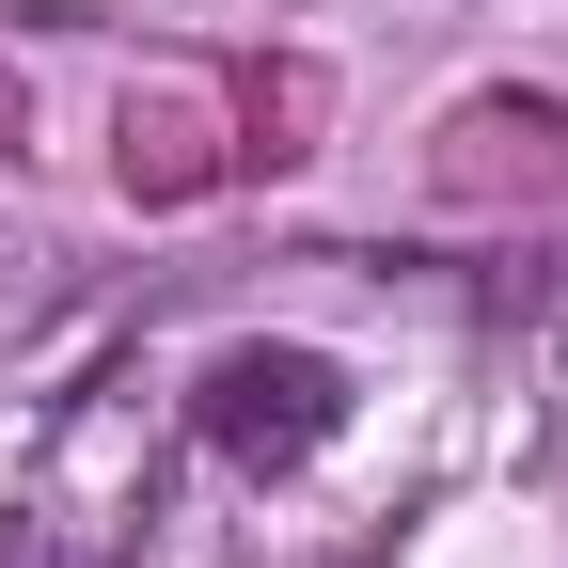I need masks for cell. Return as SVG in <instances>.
<instances>
[{"label": "cell", "mask_w": 568, "mask_h": 568, "mask_svg": "<svg viewBox=\"0 0 568 568\" xmlns=\"http://www.w3.org/2000/svg\"><path fill=\"white\" fill-rule=\"evenodd\" d=\"M347 426V379L316 364V347H237L222 379H205V443H222L237 474H284V458H316Z\"/></svg>", "instance_id": "6da1fadb"}, {"label": "cell", "mask_w": 568, "mask_h": 568, "mask_svg": "<svg viewBox=\"0 0 568 568\" xmlns=\"http://www.w3.org/2000/svg\"><path fill=\"white\" fill-rule=\"evenodd\" d=\"M0 568H111V552H80V537H48V521H17V537H0Z\"/></svg>", "instance_id": "7a4b0ae2"}]
</instances>
